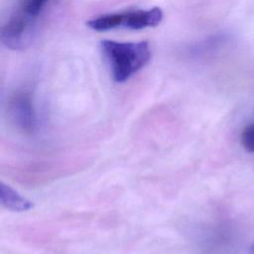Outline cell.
<instances>
[{"label":"cell","mask_w":254,"mask_h":254,"mask_svg":"<svg viewBox=\"0 0 254 254\" xmlns=\"http://www.w3.org/2000/svg\"><path fill=\"white\" fill-rule=\"evenodd\" d=\"M100 47L116 82H124L143 68L151 59L147 42H116L103 40Z\"/></svg>","instance_id":"obj_1"},{"label":"cell","mask_w":254,"mask_h":254,"mask_svg":"<svg viewBox=\"0 0 254 254\" xmlns=\"http://www.w3.org/2000/svg\"><path fill=\"white\" fill-rule=\"evenodd\" d=\"M36 19L19 9L2 28L3 45L11 50H24L29 47L34 38Z\"/></svg>","instance_id":"obj_2"},{"label":"cell","mask_w":254,"mask_h":254,"mask_svg":"<svg viewBox=\"0 0 254 254\" xmlns=\"http://www.w3.org/2000/svg\"><path fill=\"white\" fill-rule=\"evenodd\" d=\"M163 11L159 7L148 10H135L125 13L107 14L105 24L108 30L118 27L141 30L158 26L163 20Z\"/></svg>","instance_id":"obj_3"},{"label":"cell","mask_w":254,"mask_h":254,"mask_svg":"<svg viewBox=\"0 0 254 254\" xmlns=\"http://www.w3.org/2000/svg\"><path fill=\"white\" fill-rule=\"evenodd\" d=\"M9 113L13 122L25 131H32L36 123V115L27 92H18L9 101Z\"/></svg>","instance_id":"obj_4"},{"label":"cell","mask_w":254,"mask_h":254,"mask_svg":"<svg viewBox=\"0 0 254 254\" xmlns=\"http://www.w3.org/2000/svg\"><path fill=\"white\" fill-rule=\"evenodd\" d=\"M0 200L5 207L14 211H25L33 206L30 200L3 183L0 185Z\"/></svg>","instance_id":"obj_5"},{"label":"cell","mask_w":254,"mask_h":254,"mask_svg":"<svg viewBox=\"0 0 254 254\" xmlns=\"http://www.w3.org/2000/svg\"><path fill=\"white\" fill-rule=\"evenodd\" d=\"M48 0H21L20 10L37 18Z\"/></svg>","instance_id":"obj_6"},{"label":"cell","mask_w":254,"mask_h":254,"mask_svg":"<svg viewBox=\"0 0 254 254\" xmlns=\"http://www.w3.org/2000/svg\"><path fill=\"white\" fill-rule=\"evenodd\" d=\"M240 141L242 147L249 153H254V122L247 124L241 132Z\"/></svg>","instance_id":"obj_7"},{"label":"cell","mask_w":254,"mask_h":254,"mask_svg":"<svg viewBox=\"0 0 254 254\" xmlns=\"http://www.w3.org/2000/svg\"><path fill=\"white\" fill-rule=\"evenodd\" d=\"M251 250H252V252L254 253V244H253V246H252V248H251Z\"/></svg>","instance_id":"obj_8"}]
</instances>
